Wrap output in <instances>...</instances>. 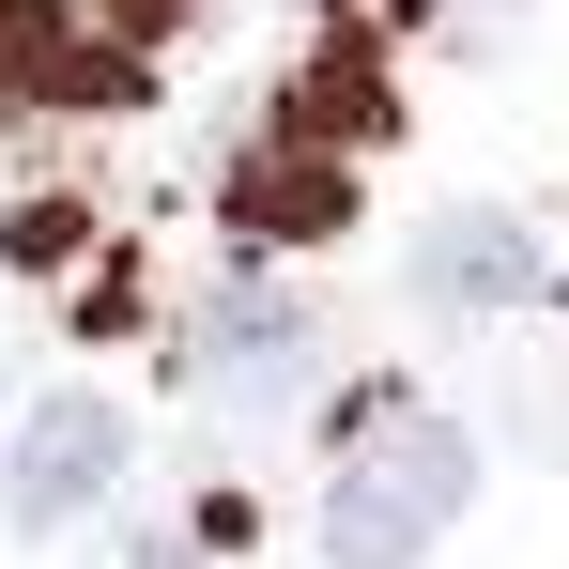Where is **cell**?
Wrapping results in <instances>:
<instances>
[{
  "mask_svg": "<svg viewBox=\"0 0 569 569\" xmlns=\"http://www.w3.org/2000/svg\"><path fill=\"white\" fill-rule=\"evenodd\" d=\"M477 492L462 416H431L416 385H355L339 400V477H323V555L339 569H416Z\"/></svg>",
  "mask_w": 569,
  "mask_h": 569,
  "instance_id": "1",
  "label": "cell"
},
{
  "mask_svg": "<svg viewBox=\"0 0 569 569\" xmlns=\"http://www.w3.org/2000/svg\"><path fill=\"white\" fill-rule=\"evenodd\" d=\"M123 462H139L123 400L62 385V400H31V416H16V462H0V523H16V539H62V523H93L108 492H123Z\"/></svg>",
  "mask_w": 569,
  "mask_h": 569,
  "instance_id": "2",
  "label": "cell"
},
{
  "mask_svg": "<svg viewBox=\"0 0 569 569\" xmlns=\"http://www.w3.org/2000/svg\"><path fill=\"white\" fill-rule=\"evenodd\" d=\"M186 370H200L216 416H292V400L323 385V323H308V292H278V278H216Z\"/></svg>",
  "mask_w": 569,
  "mask_h": 569,
  "instance_id": "3",
  "label": "cell"
},
{
  "mask_svg": "<svg viewBox=\"0 0 569 569\" xmlns=\"http://www.w3.org/2000/svg\"><path fill=\"white\" fill-rule=\"evenodd\" d=\"M108 93H123V62H108L62 0H0V123H78V108H108Z\"/></svg>",
  "mask_w": 569,
  "mask_h": 569,
  "instance_id": "4",
  "label": "cell"
},
{
  "mask_svg": "<svg viewBox=\"0 0 569 569\" xmlns=\"http://www.w3.org/2000/svg\"><path fill=\"white\" fill-rule=\"evenodd\" d=\"M416 292L492 323V308H539V292H555V247H539L523 216H492V200H477V216H431V231H416Z\"/></svg>",
  "mask_w": 569,
  "mask_h": 569,
  "instance_id": "5",
  "label": "cell"
},
{
  "mask_svg": "<svg viewBox=\"0 0 569 569\" xmlns=\"http://www.w3.org/2000/svg\"><path fill=\"white\" fill-rule=\"evenodd\" d=\"M385 123H400V108H385V47H370V31H339V47L278 93V139H292V154H323V170H355Z\"/></svg>",
  "mask_w": 569,
  "mask_h": 569,
  "instance_id": "6",
  "label": "cell"
},
{
  "mask_svg": "<svg viewBox=\"0 0 569 569\" xmlns=\"http://www.w3.org/2000/svg\"><path fill=\"white\" fill-rule=\"evenodd\" d=\"M339 200H355V170H323V154L262 139V154L231 170V231H262V247H308V231H339Z\"/></svg>",
  "mask_w": 569,
  "mask_h": 569,
  "instance_id": "7",
  "label": "cell"
},
{
  "mask_svg": "<svg viewBox=\"0 0 569 569\" xmlns=\"http://www.w3.org/2000/svg\"><path fill=\"white\" fill-rule=\"evenodd\" d=\"M186 16H216V0H93V47L123 62V78H139V62H154V47H170Z\"/></svg>",
  "mask_w": 569,
  "mask_h": 569,
  "instance_id": "8",
  "label": "cell"
}]
</instances>
